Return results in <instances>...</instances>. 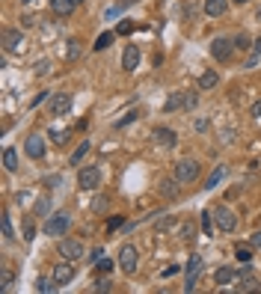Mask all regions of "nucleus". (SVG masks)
I'll return each mask as SVG.
<instances>
[{
  "mask_svg": "<svg viewBox=\"0 0 261 294\" xmlns=\"http://www.w3.org/2000/svg\"><path fill=\"white\" fill-rule=\"evenodd\" d=\"M199 173H202V164L193 161V157H181V161L175 164V170H172V175L181 181V184H193V181L199 178Z\"/></svg>",
  "mask_w": 261,
  "mask_h": 294,
  "instance_id": "1",
  "label": "nucleus"
},
{
  "mask_svg": "<svg viewBox=\"0 0 261 294\" xmlns=\"http://www.w3.org/2000/svg\"><path fill=\"white\" fill-rule=\"evenodd\" d=\"M0 42H3V54H24L27 51V39H24V33L15 30V27H3Z\"/></svg>",
  "mask_w": 261,
  "mask_h": 294,
  "instance_id": "2",
  "label": "nucleus"
},
{
  "mask_svg": "<svg viewBox=\"0 0 261 294\" xmlns=\"http://www.w3.org/2000/svg\"><path fill=\"white\" fill-rule=\"evenodd\" d=\"M69 226H71L69 211H53L51 217L45 220V235H51V238H63V235L69 232Z\"/></svg>",
  "mask_w": 261,
  "mask_h": 294,
  "instance_id": "3",
  "label": "nucleus"
},
{
  "mask_svg": "<svg viewBox=\"0 0 261 294\" xmlns=\"http://www.w3.org/2000/svg\"><path fill=\"white\" fill-rule=\"evenodd\" d=\"M119 268H122L128 277H134L139 268V253L134 244H122V250H119Z\"/></svg>",
  "mask_w": 261,
  "mask_h": 294,
  "instance_id": "4",
  "label": "nucleus"
},
{
  "mask_svg": "<svg viewBox=\"0 0 261 294\" xmlns=\"http://www.w3.org/2000/svg\"><path fill=\"white\" fill-rule=\"evenodd\" d=\"M56 253H60L63 259H69V261H77V259H83V244L63 235V238L56 241Z\"/></svg>",
  "mask_w": 261,
  "mask_h": 294,
  "instance_id": "5",
  "label": "nucleus"
},
{
  "mask_svg": "<svg viewBox=\"0 0 261 294\" xmlns=\"http://www.w3.org/2000/svg\"><path fill=\"white\" fill-rule=\"evenodd\" d=\"M101 184V170L95 167V164H89V167H83L80 173H77V188L80 191H95Z\"/></svg>",
  "mask_w": 261,
  "mask_h": 294,
  "instance_id": "6",
  "label": "nucleus"
},
{
  "mask_svg": "<svg viewBox=\"0 0 261 294\" xmlns=\"http://www.w3.org/2000/svg\"><path fill=\"white\" fill-rule=\"evenodd\" d=\"M214 217H217V229H220V232H235L238 214H235L228 205H217L214 208Z\"/></svg>",
  "mask_w": 261,
  "mask_h": 294,
  "instance_id": "7",
  "label": "nucleus"
},
{
  "mask_svg": "<svg viewBox=\"0 0 261 294\" xmlns=\"http://www.w3.org/2000/svg\"><path fill=\"white\" fill-rule=\"evenodd\" d=\"M48 110H51V116H66L71 110V95L69 92H53L51 101H48Z\"/></svg>",
  "mask_w": 261,
  "mask_h": 294,
  "instance_id": "8",
  "label": "nucleus"
},
{
  "mask_svg": "<svg viewBox=\"0 0 261 294\" xmlns=\"http://www.w3.org/2000/svg\"><path fill=\"white\" fill-rule=\"evenodd\" d=\"M231 54H235L231 39H214V42H211V57H214V60L228 63V60H231Z\"/></svg>",
  "mask_w": 261,
  "mask_h": 294,
  "instance_id": "9",
  "label": "nucleus"
},
{
  "mask_svg": "<svg viewBox=\"0 0 261 294\" xmlns=\"http://www.w3.org/2000/svg\"><path fill=\"white\" fill-rule=\"evenodd\" d=\"M24 152H27V157H33V161H42V157H45V137H42V134H30V137L24 140Z\"/></svg>",
  "mask_w": 261,
  "mask_h": 294,
  "instance_id": "10",
  "label": "nucleus"
},
{
  "mask_svg": "<svg viewBox=\"0 0 261 294\" xmlns=\"http://www.w3.org/2000/svg\"><path fill=\"white\" fill-rule=\"evenodd\" d=\"M199 271H202V256L193 253L190 259H187V282H184V291H193V288H196V282H199Z\"/></svg>",
  "mask_w": 261,
  "mask_h": 294,
  "instance_id": "11",
  "label": "nucleus"
},
{
  "mask_svg": "<svg viewBox=\"0 0 261 294\" xmlns=\"http://www.w3.org/2000/svg\"><path fill=\"white\" fill-rule=\"evenodd\" d=\"M53 279H56V285H69L71 279H74V261H60L56 268H53Z\"/></svg>",
  "mask_w": 261,
  "mask_h": 294,
  "instance_id": "12",
  "label": "nucleus"
},
{
  "mask_svg": "<svg viewBox=\"0 0 261 294\" xmlns=\"http://www.w3.org/2000/svg\"><path fill=\"white\" fill-rule=\"evenodd\" d=\"M152 137H155L157 146H163V149H175V143H178V137H175L172 128H155Z\"/></svg>",
  "mask_w": 261,
  "mask_h": 294,
  "instance_id": "13",
  "label": "nucleus"
},
{
  "mask_svg": "<svg viewBox=\"0 0 261 294\" xmlns=\"http://www.w3.org/2000/svg\"><path fill=\"white\" fill-rule=\"evenodd\" d=\"M137 66H139V48H137V45H125L122 69H125V71H134Z\"/></svg>",
  "mask_w": 261,
  "mask_h": 294,
  "instance_id": "14",
  "label": "nucleus"
},
{
  "mask_svg": "<svg viewBox=\"0 0 261 294\" xmlns=\"http://www.w3.org/2000/svg\"><path fill=\"white\" fill-rule=\"evenodd\" d=\"M228 12V0H205V15L223 18Z\"/></svg>",
  "mask_w": 261,
  "mask_h": 294,
  "instance_id": "15",
  "label": "nucleus"
},
{
  "mask_svg": "<svg viewBox=\"0 0 261 294\" xmlns=\"http://www.w3.org/2000/svg\"><path fill=\"white\" fill-rule=\"evenodd\" d=\"M178 184H181V181L172 175V178H163V181L157 184V191H160V196H166V199H178Z\"/></svg>",
  "mask_w": 261,
  "mask_h": 294,
  "instance_id": "16",
  "label": "nucleus"
},
{
  "mask_svg": "<svg viewBox=\"0 0 261 294\" xmlns=\"http://www.w3.org/2000/svg\"><path fill=\"white\" fill-rule=\"evenodd\" d=\"M74 0H51V9H53V15H60V18H69L71 12H74Z\"/></svg>",
  "mask_w": 261,
  "mask_h": 294,
  "instance_id": "17",
  "label": "nucleus"
},
{
  "mask_svg": "<svg viewBox=\"0 0 261 294\" xmlns=\"http://www.w3.org/2000/svg\"><path fill=\"white\" fill-rule=\"evenodd\" d=\"M226 175H228V167H223V164H220V167H217V170H214V173L205 178V191H214V188H217V184H220Z\"/></svg>",
  "mask_w": 261,
  "mask_h": 294,
  "instance_id": "18",
  "label": "nucleus"
},
{
  "mask_svg": "<svg viewBox=\"0 0 261 294\" xmlns=\"http://www.w3.org/2000/svg\"><path fill=\"white\" fill-rule=\"evenodd\" d=\"M217 84H220V74H217L214 69H208V71L199 74V89H214Z\"/></svg>",
  "mask_w": 261,
  "mask_h": 294,
  "instance_id": "19",
  "label": "nucleus"
},
{
  "mask_svg": "<svg viewBox=\"0 0 261 294\" xmlns=\"http://www.w3.org/2000/svg\"><path fill=\"white\" fill-rule=\"evenodd\" d=\"M214 282H217V285H228V282H235V268H228V264L217 268V274H214Z\"/></svg>",
  "mask_w": 261,
  "mask_h": 294,
  "instance_id": "20",
  "label": "nucleus"
},
{
  "mask_svg": "<svg viewBox=\"0 0 261 294\" xmlns=\"http://www.w3.org/2000/svg\"><path fill=\"white\" fill-rule=\"evenodd\" d=\"M3 167H6V173H15L18 170V152L12 149V146L3 149Z\"/></svg>",
  "mask_w": 261,
  "mask_h": 294,
  "instance_id": "21",
  "label": "nucleus"
},
{
  "mask_svg": "<svg viewBox=\"0 0 261 294\" xmlns=\"http://www.w3.org/2000/svg\"><path fill=\"white\" fill-rule=\"evenodd\" d=\"M12 282H15V271H12L9 264H3V268H0V291H9Z\"/></svg>",
  "mask_w": 261,
  "mask_h": 294,
  "instance_id": "22",
  "label": "nucleus"
},
{
  "mask_svg": "<svg viewBox=\"0 0 261 294\" xmlns=\"http://www.w3.org/2000/svg\"><path fill=\"white\" fill-rule=\"evenodd\" d=\"M0 232H3V238H6V241H12V238H15V229H12V217H9V211H3V214H0Z\"/></svg>",
  "mask_w": 261,
  "mask_h": 294,
  "instance_id": "23",
  "label": "nucleus"
},
{
  "mask_svg": "<svg viewBox=\"0 0 261 294\" xmlns=\"http://www.w3.org/2000/svg\"><path fill=\"white\" fill-rule=\"evenodd\" d=\"M178 107H184V92H172V95L166 98V104H163V113H172Z\"/></svg>",
  "mask_w": 261,
  "mask_h": 294,
  "instance_id": "24",
  "label": "nucleus"
},
{
  "mask_svg": "<svg viewBox=\"0 0 261 294\" xmlns=\"http://www.w3.org/2000/svg\"><path fill=\"white\" fill-rule=\"evenodd\" d=\"M48 137H51L56 146H66V143L71 140V131H66V128H51V131H48Z\"/></svg>",
  "mask_w": 261,
  "mask_h": 294,
  "instance_id": "25",
  "label": "nucleus"
},
{
  "mask_svg": "<svg viewBox=\"0 0 261 294\" xmlns=\"http://www.w3.org/2000/svg\"><path fill=\"white\" fill-rule=\"evenodd\" d=\"M199 220H202V232H205V235H214V229H217V217H211V208L199 214Z\"/></svg>",
  "mask_w": 261,
  "mask_h": 294,
  "instance_id": "26",
  "label": "nucleus"
},
{
  "mask_svg": "<svg viewBox=\"0 0 261 294\" xmlns=\"http://www.w3.org/2000/svg\"><path fill=\"white\" fill-rule=\"evenodd\" d=\"M56 288V279L53 277H39L36 279V291L39 294H48V291H53Z\"/></svg>",
  "mask_w": 261,
  "mask_h": 294,
  "instance_id": "27",
  "label": "nucleus"
},
{
  "mask_svg": "<svg viewBox=\"0 0 261 294\" xmlns=\"http://www.w3.org/2000/svg\"><path fill=\"white\" fill-rule=\"evenodd\" d=\"M33 214H36V217H51V196H42V199L36 202Z\"/></svg>",
  "mask_w": 261,
  "mask_h": 294,
  "instance_id": "28",
  "label": "nucleus"
},
{
  "mask_svg": "<svg viewBox=\"0 0 261 294\" xmlns=\"http://www.w3.org/2000/svg\"><path fill=\"white\" fill-rule=\"evenodd\" d=\"M231 45H235V51H249V48H252V42H249V36L246 33H235Z\"/></svg>",
  "mask_w": 261,
  "mask_h": 294,
  "instance_id": "29",
  "label": "nucleus"
},
{
  "mask_svg": "<svg viewBox=\"0 0 261 294\" xmlns=\"http://www.w3.org/2000/svg\"><path fill=\"white\" fill-rule=\"evenodd\" d=\"M86 152H89V140H83V143H80V146H77V149H74V152H71L69 164H80V161H83V157H86Z\"/></svg>",
  "mask_w": 261,
  "mask_h": 294,
  "instance_id": "30",
  "label": "nucleus"
},
{
  "mask_svg": "<svg viewBox=\"0 0 261 294\" xmlns=\"http://www.w3.org/2000/svg\"><path fill=\"white\" fill-rule=\"evenodd\" d=\"M80 57V39H69L66 42V60H77Z\"/></svg>",
  "mask_w": 261,
  "mask_h": 294,
  "instance_id": "31",
  "label": "nucleus"
},
{
  "mask_svg": "<svg viewBox=\"0 0 261 294\" xmlns=\"http://www.w3.org/2000/svg\"><path fill=\"white\" fill-rule=\"evenodd\" d=\"M113 39H116V33H101L98 39H95V45H92V48H95V51H107Z\"/></svg>",
  "mask_w": 261,
  "mask_h": 294,
  "instance_id": "32",
  "label": "nucleus"
},
{
  "mask_svg": "<svg viewBox=\"0 0 261 294\" xmlns=\"http://www.w3.org/2000/svg\"><path fill=\"white\" fill-rule=\"evenodd\" d=\"M181 241H187V244L196 241V226H193V223H184V226H181Z\"/></svg>",
  "mask_w": 261,
  "mask_h": 294,
  "instance_id": "33",
  "label": "nucleus"
},
{
  "mask_svg": "<svg viewBox=\"0 0 261 294\" xmlns=\"http://www.w3.org/2000/svg\"><path fill=\"white\" fill-rule=\"evenodd\" d=\"M33 71H36V77H45V74L51 71V63H48V60H39L33 66Z\"/></svg>",
  "mask_w": 261,
  "mask_h": 294,
  "instance_id": "34",
  "label": "nucleus"
},
{
  "mask_svg": "<svg viewBox=\"0 0 261 294\" xmlns=\"http://www.w3.org/2000/svg\"><path fill=\"white\" fill-rule=\"evenodd\" d=\"M21 229H24V241H33V238H36V226H33V220H24V223H21Z\"/></svg>",
  "mask_w": 261,
  "mask_h": 294,
  "instance_id": "35",
  "label": "nucleus"
},
{
  "mask_svg": "<svg viewBox=\"0 0 261 294\" xmlns=\"http://www.w3.org/2000/svg\"><path fill=\"white\" fill-rule=\"evenodd\" d=\"M95 268H98V274H110V271H113V259H104V256H101V259L95 261Z\"/></svg>",
  "mask_w": 261,
  "mask_h": 294,
  "instance_id": "36",
  "label": "nucleus"
},
{
  "mask_svg": "<svg viewBox=\"0 0 261 294\" xmlns=\"http://www.w3.org/2000/svg\"><path fill=\"white\" fill-rule=\"evenodd\" d=\"M137 116H139V110H128V113H125L122 119L116 122V128H125V125H131V122L137 119Z\"/></svg>",
  "mask_w": 261,
  "mask_h": 294,
  "instance_id": "37",
  "label": "nucleus"
},
{
  "mask_svg": "<svg viewBox=\"0 0 261 294\" xmlns=\"http://www.w3.org/2000/svg\"><path fill=\"white\" fill-rule=\"evenodd\" d=\"M107 205H110V202H107V196H95V199H92V211H98V214L107 211Z\"/></svg>",
  "mask_w": 261,
  "mask_h": 294,
  "instance_id": "38",
  "label": "nucleus"
},
{
  "mask_svg": "<svg viewBox=\"0 0 261 294\" xmlns=\"http://www.w3.org/2000/svg\"><path fill=\"white\" fill-rule=\"evenodd\" d=\"M235 256H238V261H241V264H249V261H252V253H249L246 247H238V253H235Z\"/></svg>",
  "mask_w": 261,
  "mask_h": 294,
  "instance_id": "39",
  "label": "nucleus"
},
{
  "mask_svg": "<svg viewBox=\"0 0 261 294\" xmlns=\"http://www.w3.org/2000/svg\"><path fill=\"white\" fill-rule=\"evenodd\" d=\"M95 291H101V294L113 291V285H110V279H98V282H95Z\"/></svg>",
  "mask_w": 261,
  "mask_h": 294,
  "instance_id": "40",
  "label": "nucleus"
},
{
  "mask_svg": "<svg viewBox=\"0 0 261 294\" xmlns=\"http://www.w3.org/2000/svg\"><path fill=\"white\" fill-rule=\"evenodd\" d=\"M51 95H53V92H39V95H36L33 101H30V107H39L42 101H51Z\"/></svg>",
  "mask_w": 261,
  "mask_h": 294,
  "instance_id": "41",
  "label": "nucleus"
},
{
  "mask_svg": "<svg viewBox=\"0 0 261 294\" xmlns=\"http://www.w3.org/2000/svg\"><path fill=\"white\" fill-rule=\"evenodd\" d=\"M196 92H184V110H190V107H196Z\"/></svg>",
  "mask_w": 261,
  "mask_h": 294,
  "instance_id": "42",
  "label": "nucleus"
},
{
  "mask_svg": "<svg viewBox=\"0 0 261 294\" xmlns=\"http://www.w3.org/2000/svg\"><path fill=\"white\" fill-rule=\"evenodd\" d=\"M122 223H125L122 217H110V220H107V232H116V229H119Z\"/></svg>",
  "mask_w": 261,
  "mask_h": 294,
  "instance_id": "43",
  "label": "nucleus"
},
{
  "mask_svg": "<svg viewBox=\"0 0 261 294\" xmlns=\"http://www.w3.org/2000/svg\"><path fill=\"white\" fill-rule=\"evenodd\" d=\"M172 226H175V220H172V217H166V220H160V223H157V232H169Z\"/></svg>",
  "mask_w": 261,
  "mask_h": 294,
  "instance_id": "44",
  "label": "nucleus"
},
{
  "mask_svg": "<svg viewBox=\"0 0 261 294\" xmlns=\"http://www.w3.org/2000/svg\"><path fill=\"white\" fill-rule=\"evenodd\" d=\"M36 24H39L36 15H21V27H36Z\"/></svg>",
  "mask_w": 261,
  "mask_h": 294,
  "instance_id": "45",
  "label": "nucleus"
},
{
  "mask_svg": "<svg viewBox=\"0 0 261 294\" xmlns=\"http://www.w3.org/2000/svg\"><path fill=\"white\" fill-rule=\"evenodd\" d=\"M258 60H261V54H249V57H246V69H255V66H258Z\"/></svg>",
  "mask_w": 261,
  "mask_h": 294,
  "instance_id": "46",
  "label": "nucleus"
},
{
  "mask_svg": "<svg viewBox=\"0 0 261 294\" xmlns=\"http://www.w3.org/2000/svg\"><path fill=\"white\" fill-rule=\"evenodd\" d=\"M119 36H128V33H134V24L131 21H125V24H119V30H116Z\"/></svg>",
  "mask_w": 261,
  "mask_h": 294,
  "instance_id": "47",
  "label": "nucleus"
},
{
  "mask_svg": "<svg viewBox=\"0 0 261 294\" xmlns=\"http://www.w3.org/2000/svg\"><path fill=\"white\" fill-rule=\"evenodd\" d=\"M249 247H258V250H261V232H252V238H249Z\"/></svg>",
  "mask_w": 261,
  "mask_h": 294,
  "instance_id": "48",
  "label": "nucleus"
},
{
  "mask_svg": "<svg viewBox=\"0 0 261 294\" xmlns=\"http://www.w3.org/2000/svg\"><path fill=\"white\" fill-rule=\"evenodd\" d=\"M101 256H104V253H101V247H95V250H92V256H89V261H92V264H95V261L101 259Z\"/></svg>",
  "mask_w": 261,
  "mask_h": 294,
  "instance_id": "49",
  "label": "nucleus"
},
{
  "mask_svg": "<svg viewBox=\"0 0 261 294\" xmlns=\"http://www.w3.org/2000/svg\"><path fill=\"white\" fill-rule=\"evenodd\" d=\"M252 116H255V119H261V98L252 104Z\"/></svg>",
  "mask_w": 261,
  "mask_h": 294,
  "instance_id": "50",
  "label": "nucleus"
},
{
  "mask_svg": "<svg viewBox=\"0 0 261 294\" xmlns=\"http://www.w3.org/2000/svg\"><path fill=\"white\" fill-rule=\"evenodd\" d=\"M196 131H208V119H196Z\"/></svg>",
  "mask_w": 261,
  "mask_h": 294,
  "instance_id": "51",
  "label": "nucleus"
},
{
  "mask_svg": "<svg viewBox=\"0 0 261 294\" xmlns=\"http://www.w3.org/2000/svg\"><path fill=\"white\" fill-rule=\"evenodd\" d=\"M134 3H139V0H116V6H122V9H128V6H134Z\"/></svg>",
  "mask_w": 261,
  "mask_h": 294,
  "instance_id": "52",
  "label": "nucleus"
},
{
  "mask_svg": "<svg viewBox=\"0 0 261 294\" xmlns=\"http://www.w3.org/2000/svg\"><path fill=\"white\" fill-rule=\"evenodd\" d=\"M252 51H255V54H261V36L255 39V42H252Z\"/></svg>",
  "mask_w": 261,
  "mask_h": 294,
  "instance_id": "53",
  "label": "nucleus"
},
{
  "mask_svg": "<svg viewBox=\"0 0 261 294\" xmlns=\"http://www.w3.org/2000/svg\"><path fill=\"white\" fill-rule=\"evenodd\" d=\"M255 18H258V21H261V6H258V12H255Z\"/></svg>",
  "mask_w": 261,
  "mask_h": 294,
  "instance_id": "54",
  "label": "nucleus"
},
{
  "mask_svg": "<svg viewBox=\"0 0 261 294\" xmlns=\"http://www.w3.org/2000/svg\"><path fill=\"white\" fill-rule=\"evenodd\" d=\"M235 3H249V0H235Z\"/></svg>",
  "mask_w": 261,
  "mask_h": 294,
  "instance_id": "55",
  "label": "nucleus"
},
{
  "mask_svg": "<svg viewBox=\"0 0 261 294\" xmlns=\"http://www.w3.org/2000/svg\"><path fill=\"white\" fill-rule=\"evenodd\" d=\"M21 3H33V0H21Z\"/></svg>",
  "mask_w": 261,
  "mask_h": 294,
  "instance_id": "56",
  "label": "nucleus"
},
{
  "mask_svg": "<svg viewBox=\"0 0 261 294\" xmlns=\"http://www.w3.org/2000/svg\"><path fill=\"white\" fill-rule=\"evenodd\" d=\"M74 3H83V0H74Z\"/></svg>",
  "mask_w": 261,
  "mask_h": 294,
  "instance_id": "57",
  "label": "nucleus"
}]
</instances>
